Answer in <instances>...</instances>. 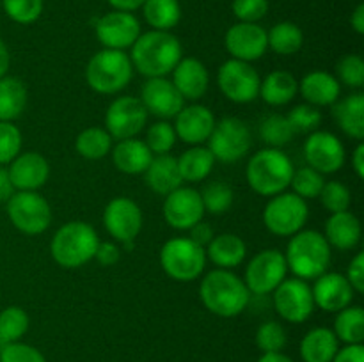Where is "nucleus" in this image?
<instances>
[{
    "instance_id": "nucleus-24",
    "label": "nucleus",
    "mask_w": 364,
    "mask_h": 362,
    "mask_svg": "<svg viewBox=\"0 0 364 362\" xmlns=\"http://www.w3.org/2000/svg\"><path fill=\"white\" fill-rule=\"evenodd\" d=\"M174 87L183 99L198 102L206 94L210 85V75L205 64L194 57H185L173 70Z\"/></svg>"
},
{
    "instance_id": "nucleus-15",
    "label": "nucleus",
    "mask_w": 364,
    "mask_h": 362,
    "mask_svg": "<svg viewBox=\"0 0 364 362\" xmlns=\"http://www.w3.org/2000/svg\"><path fill=\"white\" fill-rule=\"evenodd\" d=\"M95 32L103 48L121 50V52L132 48V45L142 34L141 21L134 13L116 9L109 11L96 20Z\"/></svg>"
},
{
    "instance_id": "nucleus-26",
    "label": "nucleus",
    "mask_w": 364,
    "mask_h": 362,
    "mask_svg": "<svg viewBox=\"0 0 364 362\" xmlns=\"http://www.w3.org/2000/svg\"><path fill=\"white\" fill-rule=\"evenodd\" d=\"M361 222L352 212L331 213L326 222V240L331 247H336L340 251H350L358 247L361 241Z\"/></svg>"
},
{
    "instance_id": "nucleus-3",
    "label": "nucleus",
    "mask_w": 364,
    "mask_h": 362,
    "mask_svg": "<svg viewBox=\"0 0 364 362\" xmlns=\"http://www.w3.org/2000/svg\"><path fill=\"white\" fill-rule=\"evenodd\" d=\"M331 245L326 236L315 229H301L288 241L284 259L297 279L315 280L327 272L331 265Z\"/></svg>"
},
{
    "instance_id": "nucleus-33",
    "label": "nucleus",
    "mask_w": 364,
    "mask_h": 362,
    "mask_svg": "<svg viewBox=\"0 0 364 362\" xmlns=\"http://www.w3.org/2000/svg\"><path fill=\"white\" fill-rule=\"evenodd\" d=\"M178 160V169H180L181 180L188 183H198V181L206 180L212 174L215 167V158L212 151L203 146H192L185 153H181Z\"/></svg>"
},
{
    "instance_id": "nucleus-32",
    "label": "nucleus",
    "mask_w": 364,
    "mask_h": 362,
    "mask_svg": "<svg viewBox=\"0 0 364 362\" xmlns=\"http://www.w3.org/2000/svg\"><path fill=\"white\" fill-rule=\"evenodd\" d=\"M299 92V80L290 71L277 70L267 75L259 84V96L272 106L288 105Z\"/></svg>"
},
{
    "instance_id": "nucleus-58",
    "label": "nucleus",
    "mask_w": 364,
    "mask_h": 362,
    "mask_svg": "<svg viewBox=\"0 0 364 362\" xmlns=\"http://www.w3.org/2000/svg\"><path fill=\"white\" fill-rule=\"evenodd\" d=\"M110 4V7L116 11H127V13H134V11L141 9L142 4L146 0H107Z\"/></svg>"
},
{
    "instance_id": "nucleus-41",
    "label": "nucleus",
    "mask_w": 364,
    "mask_h": 362,
    "mask_svg": "<svg viewBox=\"0 0 364 362\" xmlns=\"http://www.w3.org/2000/svg\"><path fill=\"white\" fill-rule=\"evenodd\" d=\"M199 194H201L205 212H208L210 215H223V213H226L235 202L233 188L228 183H224V181H213V183H208Z\"/></svg>"
},
{
    "instance_id": "nucleus-43",
    "label": "nucleus",
    "mask_w": 364,
    "mask_h": 362,
    "mask_svg": "<svg viewBox=\"0 0 364 362\" xmlns=\"http://www.w3.org/2000/svg\"><path fill=\"white\" fill-rule=\"evenodd\" d=\"M288 343V336L284 327L279 322L262 323L256 330V346L262 350V353H274V351H283Z\"/></svg>"
},
{
    "instance_id": "nucleus-57",
    "label": "nucleus",
    "mask_w": 364,
    "mask_h": 362,
    "mask_svg": "<svg viewBox=\"0 0 364 362\" xmlns=\"http://www.w3.org/2000/svg\"><path fill=\"white\" fill-rule=\"evenodd\" d=\"M352 169H354L355 176L359 180H364V144L363 141H359V144L355 146L354 153H352Z\"/></svg>"
},
{
    "instance_id": "nucleus-37",
    "label": "nucleus",
    "mask_w": 364,
    "mask_h": 362,
    "mask_svg": "<svg viewBox=\"0 0 364 362\" xmlns=\"http://www.w3.org/2000/svg\"><path fill=\"white\" fill-rule=\"evenodd\" d=\"M267 41L279 55H294L304 45V32L294 21H279L267 31Z\"/></svg>"
},
{
    "instance_id": "nucleus-11",
    "label": "nucleus",
    "mask_w": 364,
    "mask_h": 362,
    "mask_svg": "<svg viewBox=\"0 0 364 362\" xmlns=\"http://www.w3.org/2000/svg\"><path fill=\"white\" fill-rule=\"evenodd\" d=\"M288 266L284 254L277 248H265L251 258L245 266L244 283L249 293L270 295L284 279H287Z\"/></svg>"
},
{
    "instance_id": "nucleus-18",
    "label": "nucleus",
    "mask_w": 364,
    "mask_h": 362,
    "mask_svg": "<svg viewBox=\"0 0 364 362\" xmlns=\"http://www.w3.org/2000/svg\"><path fill=\"white\" fill-rule=\"evenodd\" d=\"M164 219L173 229L188 231L205 216L201 194L191 187H180L166 195L164 201Z\"/></svg>"
},
{
    "instance_id": "nucleus-61",
    "label": "nucleus",
    "mask_w": 364,
    "mask_h": 362,
    "mask_svg": "<svg viewBox=\"0 0 364 362\" xmlns=\"http://www.w3.org/2000/svg\"><path fill=\"white\" fill-rule=\"evenodd\" d=\"M256 362H294L283 351H274V353H262V357Z\"/></svg>"
},
{
    "instance_id": "nucleus-6",
    "label": "nucleus",
    "mask_w": 364,
    "mask_h": 362,
    "mask_svg": "<svg viewBox=\"0 0 364 362\" xmlns=\"http://www.w3.org/2000/svg\"><path fill=\"white\" fill-rule=\"evenodd\" d=\"M132 77L134 64L121 50H100L85 66V82L98 94H117L130 84Z\"/></svg>"
},
{
    "instance_id": "nucleus-20",
    "label": "nucleus",
    "mask_w": 364,
    "mask_h": 362,
    "mask_svg": "<svg viewBox=\"0 0 364 362\" xmlns=\"http://www.w3.org/2000/svg\"><path fill=\"white\" fill-rule=\"evenodd\" d=\"M141 102L148 114L164 121L176 117V114L185 106V99L181 98L173 82L166 77L148 78V82L142 85Z\"/></svg>"
},
{
    "instance_id": "nucleus-35",
    "label": "nucleus",
    "mask_w": 364,
    "mask_h": 362,
    "mask_svg": "<svg viewBox=\"0 0 364 362\" xmlns=\"http://www.w3.org/2000/svg\"><path fill=\"white\" fill-rule=\"evenodd\" d=\"M142 14L151 31L171 32L181 20V6L178 0H146Z\"/></svg>"
},
{
    "instance_id": "nucleus-25",
    "label": "nucleus",
    "mask_w": 364,
    "mask_h": 362,
    "mask_svg": "<svg viewBox=\"0 0 364 362\" xmlns=\"http://www.w3.org/2000/svg\"><path fill=\"white\" fill-rule=\"evenodd\" d=\"M299 92L308 105L331 106L340 99L341 84L327 71H311L299 82Z\"/></svg>"
},
{
    "instance_id": "nucleus-39",
    "label": "nucleus",
    "mask_w": 364,
    "mask_h": 362,
    "mask_svg": "<svg viewBox=\"0 0 364 362\" xmlns=\"http://www.w3.org/2000/svg\"><path fill=\"white\" fill-rule=\"evenodd\" d=\"M28 314L18 305H9L0 311V341L4 344L16 343L27 334Z\"/></svg>"
},
{
    "instance_id": "nucleus-23",
    "label": "nucleus",
    "mask_w": 364,
    "mask_h": 362,
    "mask_svg": "<svg viewBox=\"0 0 364 362\" xmlns=\"http://www.w3.org/2000/svg\"><path fill=\"white\" fill-rule=\"evenodd\" d=\"M213 126H215V116L212 110L205 105H188L183 106L174 117V131L176 137L181 138L185 144L201 146L212 135Z\"/></svg>"
},
{
    "instance_id": "nucleus-16",
    "label": "nucleus",
    "mask_w": 364,
    "mask_h": 362,
    "mask_svg": "<svg viewBox=\"0 0 364 362\" xmlns=\"http://www.w3.org/2000/svg\"><path fill=\"white\" fill-rule=\"evenodd\" d=\"M304 158L308 165L320 174H333L345 165L347 153L343 142L336 135L326 130H316L306 138Z\"/></svg>"
},
{
    "instance_id": "nucleus-59",
    "label": "nucleus",
    "mask_w": 364,
    "mask_h": 362,
    "mask_svg": "<svg viewBox=\"0 0 364 362\" xmlns=\"http://www.w3.org/2000/svg\"><path fill=\"white\" fill-rule=\"evenodd\" d=\"M350 27L354 28L355 34L363 35L364 34V4H358V7L354 9L350 16Z\"/></svg>"
},
{
    "instance_id": "nucleus-36",
    "label": "nucleus",
    "mask_w": 364,
    "mask_h": 362,
    "mask_svg": "<svg viewBox=\"0 0 364 362\" xmlns=\"http://www.w3.org/2000/svg\"><path fill=\"white\" fill-rule=\"evenodd\" d=\"M334 336L345 344H363L364 341V311L361 305H348L336 312L333 327Z\"/></svg>"
},
{
    "instance_id": "nucleus-31",
    "label": "nucleus",
    "mask_w": 364,
    "mask_h": 362,
    "mask_svg": "<svg viewBox=\"0 0 364 362\" xmlns=\"http://www.w3.org/2000/svg\"><path fill=\"white\" fill-rule=\"evenodd\" d=\"M340 350V341L333 329L316 327L311 329L301 341L299 353L304 362H331Z\"/></svg>"
},
{
    "instance_id": "nucleus-28",
    "label": "nucleus",
    "mask_w": 364,
    "mask_h": 362,
    "mask_svg": "<svg viewBox=\"0 0 364 362\" xmlns=\"http://www.w3.org/2000/svg\"><path fill=\"white\" fill-rule=\"evenodd\" d=\"M153 160V153L146 146L144 141L139 138H124L112 149V162L119 172L137 176L144 174Z\"/></svg>"
},
{
    "instance_id": "nucleus-38",
    "label": "nucleus",
    "mask_w": 364,
    "mask_h": 362,
    "mask_svg": "<svg viewBox=\"0 0 364 362\" xmlns=\"http://www.w3.org/2000/svg\"><path fill=\"white\" fill-rule=\"evenodd\" d=\"M112 141L105 128H85L75 138V151L85 160H102L112 151Z\"/></svg>"
},
{
    "instance_id": "nucleus-17",
    "label": "nucleus",
    "mask_w": 364,
    "mask_h": 362,
    "mask_svg": "<svg viewBox=\"0 0 364 362\" xmlns=\"http://www.w3.org/2000/svg\"><path fill=\"white\" fill-rule=\"evenodd\" d=\"M142 212L130 197H116L105 206L103 226L119 243H134L142 229Z\"/></svg>"
},
{
    "instance_id": "nucleus-9",
    "label": "nucleus",
    "mask_w": 364,
    "mask_h": 362,
    "mask_svg": "<svg viewBox=\"0 0 364 362\" xmlns=\"http://www.w3.org/2000/svg\"><path fill=\"white\" fill-rule=\"evenodd\" d=\"M7 216L20 233L34 236L52 224V208L38 192H14L7 201Z\"/></svg>"
},
{
    "instance_id": "nucleus-46",
    "label": "nucleus",
    "mask_w": 364,
    "mask_h": 362,
    "mask_svg": "<svg viewBox=\"0 0 364 362\" xmlns=\"http://www.w3.org/2000/svg\"><path fill=\"white\" fill-rule=\"evenodd\" d=\"M287 119L294 133H313L318 130L320 123H322V112L316 106L302 103V105L294 106L287 114Z\"/></svg>"
},
{
    "instance_id": "nucleus-51",
    "label": "nucleus",
    "mask_w": 364,
    "mask_h": 362,
    "mask_svg": "<svg viewBox=\"0 0 364 362\" xmlns=\"http://www.w3.org/2000/svg\"><path fill=\"white\" fill-rule=\"evenodd\" d=\"M0 362H46V358L38 348L16 341V343L4 344L0 350Z\"/></svg>"
},
{
    "instance_id": "nucleus-49",
    "label": "nucleus",
    "mask_w": 364,
    "mask_h": 362,
    "mask_svg": "<svg viewBox=\"0 0 364 362\" xmlns=\"http://www.w3.org/2000/svg\"><path fill=\"white\" fill-rule=\"evenodd\" d=\"M338 82L345 84L347 87L361 89L364 85V60L361 55L348 53L341 57L336 64Z\"/></svg>"
},
{
    "instance_id": "nucleus-55",
    "label": "nucleus",
    "mask_w": 364,
    "mask_h": 362,
    "mask_svg": "<svg viewBox=\"0 0 364 362\" xmlns=\"http://www.w3.org/2000/svg\"><path fill=\"white\" fill-rule=\"evenodd\" d=\"M331 362H364V346L363 344H345L336 351Z\"/></svg>"
},
{
    "instance_id": "nucleus-27",
    "label": "nucleus",
    "mask_w": 364,
    "mask_h": 362,
    "mask_svg": "<svg viewBox=\"0 0 364 362\" xmlns=\"http://www.w3.org/2000/svg\"><path fill=\"white\" fill-rule=\"evenodd\" d=\"M206 259L213 263L217 268L233 270L235 266L242 265L247 256V245L238 234L223 233L215 234L208 245H206Z\"/></svg>"
},
{
    "instance_id": "nucleus-5",
    "label": "nucleus",
    "mask_w": 364,
    "mask_h": 362,
    "mask_svg": "<svg viewBox=\"0 0 364 362\" xmlns=\"http://www.w3.org/2000/svg\"><path fill=\"white\" fill-rule=\"evenodd\" d=\"M98 243L100 238L91 224L73 220L55 231L50 241V252L57 265L75 270L95 259Z\"/></svg>"
},
{
    "instance_id": "nucleus-21",
    "label": "nucleus",
    "mask_w": 364,
    "mask_h": 362,
    "mask_svg": "<svg viewBox=\"0 0 364 362\" xmlns=\"http://www.w3.org/2000/svg\"><path fill=\"white\" fill-rule=\"evenodd\" d=\"M16 192H38L50 177V163L41 153H20L7 169Z\"/></svg>"
},
{
    "instance_id": "nucleus-10",
    "label": "nucleus",
    "mask_w": 364,
    "mask_h": 362,
    "mask_svg": "<svg viewBox=\"0 0 364 362\" xmlns=\"http://www.w3.org/2000/svg\"><path fill=\"white\" fill-rule=\"evenodd\" d=\"M206 142L215 162L223 163L238 162L247 155L252 146L251 131L238 117H224L215 121L212 135Z\"/></svg>"
},
{
    "instance_id": "nucleus-30",
    "label": "nucleus",
    "mask_w": 364,
    "mask_h": 362,
    "mask_svg": "<svg viewBox=\"0 0 364 362\" xmlns=\"http://www.w3.org/2000/svg\"><path fill=\"white\" fill-rule=\"evenodd\" d=\"M333 106V117L345 135L363 141L364 138V94L354 92L338 99Z\"/></svg>"
},
{
    "instance_id": "nucleus-4",
    "label": "nucleus",
    "mask_w": 364,
    "mask_h": 362,
    "mask_svg": "<svg viewBox=\"0 0 364 362\" xmlns=\"http://www.w3.org/2000/svg\"><path fill=\"white\" fill-rule=\"evenodd\" d=\"M294 170V163L287 153L277 148H265L251 156L245 177L256 194L274 197L290 187Z\"/></svg>"
},
{
    "instance_id": "nucleus-53",
    "label": "nucleus",
    "mask_w": 364,
    "mask_h": 362,
    "mask_svg": "<svg viewBox=\"0 0 364 362\" xmlns=\"http://www.w3.org/2000/svg\"><path fill=\"white\" fill-rule=\"evenodd\" d=\"M95 259L102 266H114L121 259V248L114 241H100Z\"/></svg>"
},
{
    "instance_id": "nucleus-60",
    "label": "nucleus",
    "mask_w": 364,
    "mask_h": 362,
    "mask_svg": "<svg viewBox=\"0 0 364 362\" xmlns=\"http://www.w3.org/2000/svg\"><path fill=\"white\" fill-rule=\"evenodd\" d=\"M11 64V55H9V48H7L6 43L0 39V78L6 77L7 70H9Z\"/></svg>"
},
{
    "instance_id": "nucleus-8",
    "label": "nucleus",
    "mask_w": 364,
    "mask_h": 362,
    "mask_svg": "<svg viewBox=\"0 0 364 362\" xmlns=\"http://www.w3.org/2000/svg\"><path fill=\"white\" fill-rule=\"evenodd\" d=\"M309 219L308 202L294 192H281L270 197L263 209V224L276 236H294Z\"/></svg>"
},
{
    "instance_id": "nucleus-22",
    "label": "nucleus",
    "mask_w": 364,
    "mask_h": 362,
    "mask_svg": "<svg viewBox=\"0 0 364 362\" xmlns=\"http://www.w3.org/2000/svg\"><path fill=\"white\" fill-rule=\"evenodd\" d=\"M315 307H320L326 312H338L341 309L352 305L355 297L354 287L341 273L326 272L316 277L311 287Z\"/></svg>"
},
{
    "instance_id": "nucleus-14",
    "label": "nucleus",
    "mask_w": 364,
    "mask_h": 362,
    "mask_svg": "<svg viewBox=\"0 0 364 362\" xmlns=\"http://www.w3.org/2000/svg\"><path fill=\"white\" fill-rule=\"evenodd\" d=\"M148 110L142 105L141 98L135 96H119L109 105L105 112V130L116 141L134 138L148 124Z\"/></svg>"
},
{
    "instance_id": "nucleus-34",
    "label": "nucleus",
    "mask_w": 364,
    "mask_h": 362,
    "mask_svg": "<svg viewBox=\"0 0 364 362\" xmlns=\"http://www.w3.org/2000/svg\"><path fill=\"white\" fill-rule=\"evenodd\" d=\"M27 87L16 77L0 78V121L13 123L27 106Z\"/></svg>"
},
{
    "instance_id": "nucleus-19",
    "label": "nucleus",
    "mask_w": 364,
    "mask_h": 362,
    "mask_svg": "<svg viewBox=\"0 0 364 362\" xmlns=\"http://www.w3.org/2000/svg\"><path fill=\"white\" fill-rule=\"evenodd\" d=\"M224 45L231 59L244 60V62H255L262 59L269 50L265 28L258 23H245V21H238L228 28Z\"/></svg>"
},
{
    "instance_id": "nucleus-56",
    "label": "nucleus",
    "mask_w": 364,
    "mask_h": 362,
    "mask_svg": "<svg viewBox=\"0 0 364 362\" xmlns=\"http://www.w3.org/2000/svg\"><path fill=\"white\" fill-rule=\"evenodd\" d=\"M14 192L16 190H14L13 183H11L9 172H7L6 167L0 165V202L9 201V197L14 194Z\"/></svg>"
},
{
    "instance_id": "nucleus-29",
    "label": "nucleus",
    "mask_w": 364,
    "mask_h": 362,
    "mask_svg": "<svg viewBox=\"0 0 364 362\" xmlns=\"http://www.w3.org/2000/svg\"><path fill=\"white\" fill-rule=\"evenodd\" d=\"M144 181L155 194L166 197L183 183L180 169H178V160L171 155L153 156L151 163L144 172Z\"/></svg>"
},
{
    "instance_id": "nucleus-47",
    "label": "nucleus",
    "mask_w": 364,
    "mask_h": 362,
    "mask_svg": "<svg viewBox=\"0 0 364 362\" xmlns=\"http://www.w3.org/2000/svg\"><path fill=\"white\" fill-rule=\"evenodd\" d=\"M23 137L16 124L0 121V165H9L21 153Z\"/></svg>"
},
{
    "instance_id": "nucleus-2",
    "label": "nucleus",
    "mask_w": 364,
    "mask_h": 362,
    "mask_svg": "<svg viewBox=\"0 0 364 362\" xmlns=\"http://www.w3.org/2000/svg\"><path fill=\"white\" fill-rule=\"evenodd\" d=\"M199 298L212 314L235 318L247 309L251 293L244 279L231 270L215 268L206 273L199 284Z\"/></svg>"
},
{
    "instance_id": "nucleus-50",
    "label": "nucleus",
    "mask_w": 364,
    "mask_h": 362,
    "mask_svg": "<svg viewBox=\"0 0 364 362\" xmlns=\"http://www.w3.org/2000/svg\"><path fill=\"white\" fill-rule=\"evenodd\" d=\"M231 11L238 21L258 23L269 13V0H233Z\"/></svg>"
},
{
    "instance_id": "nucleus-13",
    "label": "nucleus",
    "mask_w": 364,
    "mask_h": 362,
    "mask_svg": "<svg viewBox=\"0 0 364 362\" xmlns=\"http://www.w3.org/2000/svg\"><path fill=\"white\" fill-rule=\"evenodd\" d=\"M272 304L277 314L288 323L308 322L315 311L311 286L297 277L284 279L272 291Z\"/></svg>"
},
{
    "instance_id": "nucleus-44",
    "label": "nucleus",
    "mask_w": 364,
    "mask_h": 362,
    "mask_svg": "<svg viewBox=\"0 0 364 362\" xmlns=\"http://www.w3.org/2000/svg\"><path fill=\"white\" fill-rule=\"evenodd\" d=\"M176 138L173 124L162 119L149 126L144 142L153 155H169V151L176 144Z\"/></svg>"
},
{
    "instance_id": "nucleus-48",
    "label": "nucleus",
    "mask_w": 364,
    "mask_h": 362,
    "mask_svg": "<svg viewBox=\"0 0 364 362\" xmlns=\"http://www.w3.org/2000/svg\"><path fill=\"white\" fill-rule=\"evenodd\" d=\"M318 197L329 213L347 212L352 202L350 190L340 181H326Z\"/></svg>"
},
{
    "instance_id": "nucleus-12",
    "label": "nucleus",
    "mask_w": 364,
    "mask_h": 362,
    "mask_svg": "<svg viewBox=\"0 0 364 362\" xmlns=\"http://www.w3.org/2000/svg\"><path fill=\"white\" fill-rule=\"evenodd\" d=\"M259 78L258 71L251 66V62L230 59L217 71V85L220 92L233 103H251L259 96Z\"/></svg>"
},
{
    "instance_id": "nucleus-52",
    "label": "nucleus",
    "mask_w": 364,
    "mask_h": 362,
    "mask_svg": "<svg viewBox=\"0 0 364 362\" xmlns=\"http://www.w3.org/2000/svg\"><path fill=\"white\" fill-rule=\"evenodd\" d=\"M347 280L350 286L354 287L355 293H363L364 291V252H359L354 259L350 261L347 268Z\"/></svg>"
},
{
    "instance_id": "nucleus-40",
    "label": "nucleus",
    "mask_w": 364,
    "mask_h": 362,
    "mask_svg": "<svg viewBox=\"0 0 364 362\" xmlns=\"http://www.w3.org/2000/svg\"><path fill=\"white\" fill-rule=\"evenodd\" d=\"M294 135L287 116L281 114H270L259 123V137L265 144H269V148H283L294 138Z\"/></svg>"
},
{
    "instance_id": "nucleus-62",
    "label": "nucleus",
    "mask_w": 364,
    "mask_h": 362,
    "mask_svg": "<svg viewBox=\"0 0 364 362\" xmlns=\"http://www.w3.org/2000/svg\"><path fill=\"white\" fill-rule=\"evenodd\" d=\"M2 348H4V343H2V341H0V350H2Z\"/></svg>"
},
{
    "instance_id": "nucleus-42",
    "label": "nucleus",
    "mask_w": 364,
    "mask_h": 362,
    "mask_svg": "<svg viewBox=\"0 0 364 362\" xmlns=\"http://www.w3.org/2000/svg\"><path fill=\"white\" fill-rule=\"evenodd\" d=\"M323 183V174L315 170L313 167H301V169L294 170L291 176L290 187L294 188V194L299 195L301 199L308 201V199H316L322 192Z\"/></svg>"
},
{
    "instance_id": "nucleus-7",
    "label": "nucleus",
    "mask_w": 364,
    "mask_h": 362,
    "mask_svg": "<svg viewBox=\"0 0 364 362\" xmlns=\"http://www.w3.org/2000/svg\"><path fill=\"white\" fill-rule=\"evenodd\" d=\"M160 266L174 280L191 283L203 275L206 251L191 238H171L160 248Z\"/></svg>"
},
{
    "instance_id": "nucleus-45",
    "label": "nucleus",
    "mask_w": 364,
    "mask_h": 362,
    "mask_svg": "<svg viewBox=\"0 0 364 362\" xmlns=\"http://www.w3.org/2000/svg\"><path fill=\"white\" fill-rule=\"evenodd\" d=\"M4 13L20 25H31L39 20L45 2L43 0H2Z\"/></svg>"
},
{
    "instance_id": "nucleus-1",
    "label": "nucleus",
    "mask_w": 364,
    "mask_h": 362,
    "mask_svg": "<svg viewBox=\"0 0 364 362\" xmlns=\"http://www.w3.org/2000/svg\"><path fill=\"white\" fill-rule=\"evenodd\" d=\"M183 59L180 39L171 32L149 31L132 45L130 60L135 70L148 78L167 77Z\"/></svg>"
},
{
    "instance_id": "nucleus-54",
    "label": "nucleus",
    "mask_w": 364,
    "mask_h": 362,
    "mask_svg": "<svg viewBox=\"0 0 364 362\" xmlns=\"http://www.w3.org/2000/svg\"><path fill=\"white\" fill-rule=\"evenodd\" d=\"M188 231H191V236L188 238L203 248H206V245H208L210 241H212V238L215 236V234H213L212 226H208L205 220H199V222L194 224Z\"/></svg>"
}]
</instances>
